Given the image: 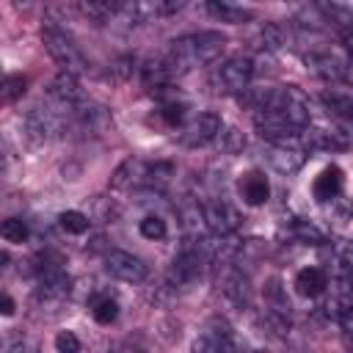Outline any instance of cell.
Here are the masks:
<instances>
[{
    "instance_id": "cell-12",
    "label": "cell",
    "mask_w": 353,
    "mask_h": 353,
    "mask_svg": "<svg viewBox=\"0 0 353 353\" xmlns=\"http://www.w3.org/2000/svg\"><path fill=\"white\" fill-rule=\"evenodd\" d=\"M303 61L317 77H323L328 83H345L347 80V63L331 52H309Z\"/></svg>"
},
{
    "instance_id": "cell-37",
    "label": "cell",
    "mask_w": 353,
    "mask_h": 353,
    "mask_svg": "<svg viewBox=\"0 0 353 353\" xmlns=\"http://www.w3.org/2000/svg\"><path fill=\"white\" fill-rule=\"evenodd\" d=\"M14 309H17V303H14V298L11 295H6V292H0V314H14Z\"/></svg>"
},
{
    "instance_id": "cell-25",
    "label": "cell",
    "mask_w": 353,
    "mask_h": 353,
    "mask_svg": "<svg viewBox=\"0 0 353 353\" xmlns=\"http://www.w3.org/2000/svg\"><path fill=\"white\" fill-rule=\"evenodd\" d=\"M265 306H268V312H273V314H284V317H290V301H287V292H284V287H281V279H268V284H265Z\"/></svg>"
},
{
    "instance_id": "cell-26",
    "label": "cell",
    "mask_w": 353,
    "mask_h": 353,
    "mask_svg": "<svg viewBox=\"0 0 353 353\" xmlns=\"http://www.w3.org/2000/svg\"><path fill=\"white\" fill-rule=\"evenodd\" d=\"M91 314L99 325H110L119 317V303L110 295H94L91 298Z\"/></svg>"
},
{
    "instance_id": "cell-24",
    "label": "cell",
    "mask_w": 353,
    "mask_h": 353,
    "mask_svg": "<svg viewBox=\"0 0 353 353\" xmlns=\"http://www.w3.org/2000/svg\"><path fill=\"white\" fill-rule=\"evenodd\" d=\"M141 171H143V163L135 160V157H127L110 176V188L121 190V188H132L135 182H141Z\"/></svg>"
},
{
    "instance_id": "cell-16",
    "label": "cell",
    "mask_w": 353,
    "mask_h": 353,
    "mask_svg": "<svg viewBox=\"0 0 353 353\" xmlns=\"http://www.w3.org/2000/svg\"><path fill=\"white\" fill-rule=\"evenodd\" d=\"M207 11L215 19L229 22V25H243V22L254 19V8L240 0H207Z\"/></svg>"
},
{
    "instance_id": "cell-4",
    "label": "cell",
    "mask_w": 353,
    "mask_h": 353,
    "mask_svg": "<svg viewBox=\"0 0 353 353\" xmlns=\"http://www.w3.org/2000/svg\"><path fill=\"white\" fill-rule=\"evenodd\" d=\"M201 215H204V226L218 237H229L243 223L237 207L226 199H212V201L201 204Z\"/></svg>"
},
{
    "instance_id": "cell-31",
    "label": "cell",
    "mask_w": 353,
    "mask_h": 353,
    "mask_svg": "<svg viewBox=\"0 0 353 353\" xmlns=\"http://www.w3.org/2000/svg\"><path fill=\"white\" fill-rule=\"evenodd\" d=\"M88 215H83V212H77V210H66V212H61L58 215V226L66 232V234H83V232H88Z\"/></svg>"
},
{
    "instance_id": "cell-29",
    "label": "cell",
    "mask_w": 353,
    "mask_h": 353,
    "mask_svg": "<svg viewBox=\"0 0 353 353\" xmlns=\"http://www.w3.org/2000/svg\"><path fill=\"white\" fill-rule=\"evenodd\" d=\"M179 218H182V229L193 237V240H199V232L204 229V215H201V204H196V201H190V204H185L182 210H179Z\"/></svg>"
},
{
    "instance_id": "cell-5",
    "label": "cell",
    "mask_w": 353,
    "mask_h": 353,
    "mask_svg": "<svg viewBox=\"0 0 353 353\" xmlns=\"http://www.w3.org/2000/svg\"><path fill=\"white\" fill-rule=\"evenodd\" d=\"M47 99H50V105H52L55 110H61V113H69L72 108H77L80 102H85V94H83L80 83H77V74H72V72H58V74L50 80V85H47Z\"/></svg>"
},
{
    "instance_id": "cell-14",
    "label": "cell",
    "mask_w": 353,
    "mask_h": 353,
    "mask_svg": "<svg viewBox=\"0 0 353 353\" xmlns=\"http://www.w3.org/2000/svg\"><path fill=\"white\" fill-rule=\"evenodd\" d=\"M80 11L94 22H110L116 17L130 19V0H80Z\"/></svg>"
},
{
    "instance_id": "cell-11",
    "label": "cell",
    "mask_w": 353,
    "mask_h": 353,
    "mask_svg": "<svg viewBox=\"0 0 353 353\" xmlns=\"http://www.w3.org/2000/svg\"><path fill=\"white\" fill-rule=\"evenodd\" d=\"M188 0H130V19L135 22H152L165 19L185 8Z\"/></svg>"
},
{
    "instance_id": "cell-15",
    "label": "cell",
    "mask_w": 353,
    "mask_h": 353,
    "mask_svg": "<svg viewBox=\"0 0 353 353\" xmlns=\"http://www.w3.org/2000/svg\"><path fill=\"white\" fill-rule=\"evenodd\" d=\"M223 295H226V301H229L232 306L248 309V306H251V298H254V287H251L248 273L232 270V273L223 279Z\"/></svg>"
},
{
    "instance_id": "cell-17",
    "label": "cell",
    "mask_w": 353,
    "mask_h": 353,
    "mask_svg": "<svg viewBox=\"0 0 353 353\" xmlns=\"http://www.w3.org/2000/svg\"><path fill=\"white\" fill-rule=\"evenodd\" d=\"M342 188H345V176H342V171L336 165L323 168L320 176L314 179V185H312L317 201H334V199H339Z\"/></svg>"
},
{
    "instance_id": "cell-3",
    "label": "cell",
    "mask_w": 353,
    "mask_h": 353,
    "mask_svg": "<svg viewBox=\"0 0 353 353\" xmlns=\"http://www.w3.org/2000/svg\"><path fill=\"white\" fill-rule=\"evenodd\" d=\"M204 265H207V256H204V248L201 243H188L182 245V251L174 256L171 262V270H168V279L174 287H188L193 284L201 273H204Z\"/></svg>"
},
{
    "instance_id": "cell-7",
    "label": "cell",
    "mask_w": 353,
    "mask_h": 353,
    "mask_svg": "<svg viewBox=\"0 0 353 353\" xmlns=\"http://www.w3.org/2000/svg\"><path fill=\"white\" fill-rule=\"evenodd\" d=\"M221 127H223V124H221V116L212 113V110H204V113H199L196 119H190V121L182 127L179 143H182V146H190V149L207 146V143L215 141V135L221 132Z\"/></svg>"
},
{
    "instance_id": "cell-28",
    "label": "cell",
    "mask_w": 353,
    "mask_h": 353,
    "mask_svg": "<svg viewBox=\"0 0 353 353\" xmlns=\"http://www.w3.org/2000/svg\"><path fill=\"white\" fill-rule=\"evenodd\" d=\"M323 102H325V108H328L334 116H339V119H345V121L353 116V99H350V94H345V91L331 88L328 94H323Z\"/></svg>"
},
{
    "instance_id": "cell-39",
    "label": "cell",
    "mask_w": 353,
    "mask_h": 353,
    "mask_svg": "<svg viewBox=\"0 0 353 353\" xmlns=\"http://www.w3.org/2000/svg\"><path fill=\"white\" fill-rule=\"evenodd\" d=\"M3 160H6V152H3V141H0V168H3Z\"/></svg>"
},
{
    "instance_id": "cell-6",
    "label": "cell",
    "mask_w": 353,
    "mask_h": 353,
    "mask_svg": "<svg viewBox=\"0 0 353 353\" xmlns=\"http://www.w3.org/2000/svg\"><path fill=\"white\" fill-rule=\"evenodd\" d=\"M298 141L306 152H342L350 143L345 127H331L328 130V127H309V124L301 130Z\"/></svg>"
},
{
    "instance_id": "cell-21",
    "label": "cell",
    "mask_w": 353,
    "mask_h": 353,
    "mask_svg": "<svg viewBox=\"0 0 353 353\" xmlns=\"http://www.w3.org/2000/svg\"><path fill=\"white\" fill-rule=\"evenodd\" d=\"M240 193H243L245 204L259 207V204H265V201L270 199V185H268V179H265L259 171H251V174L240 182Z\"/></svg>"
},
{
    "instance_id": "cell-9",
    "label": "cell",
    "mask_w": 353,
    "mask_h": 353,
    "mask_svg": "<svg viewBox=\"0 0 353 353\" xmlns=\"http://www.w3.org/2000/svg\"><path fill=\"white\" fill-rule=\"evenodd\" d=\"M105 268H108V273H110L113 279L127 281V284H141V281L146 279V273H149L146 262H143L141 256L130 254V251H108Z\"/></svg>"
},
{
    "instance_id": "cell-1",
    "label": "cell",
    "mask_w": 353,
    "mask_h": 353,
    "mask_svg": "<svg viewBox=\"0 0 353 353\" xmlns=\"http://www.w3.org/2000/svg\"><path fill=\"white\" fill-rule=\"evenodd\" d=\"M226 47L223 33L218 30H199V33H188L171 41L168 55L163 58L171 77H182L188 72H193L196 66H207L212 63Z\"/></svg>"
},
{
    "instance_id": "cell-22",
    "label": "cell",
    "mask_w": 353,
    "mask_h": 353,
    "mask_svg": "<svg viewBox=\"0 0 353 353\" xmlns=\"http://www.w3.org/2000/svg\"><path fill=\"white\" fill-rule=\"evenodd\" d=\"M171 176H174V163H168V160L143 163V171H141V185L160 190V188H165V185L171 182Z\"/></svg>"
},
{
    "instance_id": "cell-36",
    "label": "cell",
    "mask_w": 353,
    "mask_h": 353,
    "mask_svg": "<svg viewBox=\"0 0 353 353\" xmlns=\"http://www.w3.org/2000/svg\"><path fill=\"white\" fill-rule=\"evenodd\" d=\"M55 350H58V353H77V350H80L77 334H74V331H61V334L55 336Z\"/></svg>"
},
{
    "instance_id": "cell-33",
    "label": "cell",
    "mask_w": 353,
    "mask_h": 353,
    "mask_svg": "<svg viewBox=\"0 0 353 353\" xmlns=\"http://www.w3.org/2000/svg\"><path fill=\"white\" fill-rule=\"evenodd\" d=\"M215 141L221 143V152H226V154H237L245 146V138H243L240 130H223L221 127V132L215 135Z\"/></svg>"
},
{
    "instance_id": "cell-40",
    "label": "cell",
    "mask_w": 353,
    "mask_h": 353,
    "mask_svg": "<svg viewBox=\"0 0 353 353\" xmlns=\"http://www.w3.org/2000/svg\"><path fill=\"white\" fill-rule=\"evenodd\" d=\"M14 3H19V6H28V3H30V0H14Z\"/></svg>"
},
{
    "instance_id": "cell-35",
    "label": "cell",
    "mask_w": 353,
    "mask_h": 353,
    "mask_svg": "<svg viewBox=\"0 0 353 353\" xmlns=\"http://www.w3.org/2000/svg\"><path fill=\"white\" fill-rule=\"evenodd\" d=\"M185 110H188V105H185V102H176V99L163 102V108H160V113H163L165 124H171V127L185 124Z\"/></svg>"
},
{
    "instance_id": "cell-10",
    "label": "cell",
    "mask_w": 353,
    "mask_h": 353,
    "mask_svg": "<svg viewBox=\"0 0 353 353\" xmlns=\"http://www.w3.org/2000/svg\"><path fill=\"white\" fill-rule=\"evenodd\" d=\"M254 63L248 58H229L218 66V85L226 94H243L251 85Z\"/></svg>"
},
{
    "instance_id": "cell-20",
    "label": "cell",
    "mask_w": 353,
    "mask_h": 353,
    "mask_svg": "<svg viewBox=\"0 0 353 353\" xmlns=\"http://www.w3.org/2000/svg\"><path fill=\"white\" fill-rule=\"evenodd\" d=\"M284 234L295 243H306V245H320L325 243V232L314 223V221H303V218H295L290 221V226H284Z\"/></svg>"
},
{
    "instance_id": "cell-23",
    "label": "cell",
    "mask_w": 353,
    "mask_h": 353,
    "mask_svg": "<svg viewBox=\"0 0 353 353\" xmlns=\"http://www.w3.org/2000/svg\"><path fill=\"white\" fill-rule=\"evenodd\" d=\"M141 77H143V85H146L149 91L168 88V83L174 80L171 72H168V66H165V61H149V63H143Z\"/></svg>"
},
{
    "instance_id": "cell-8",
    "label": "cell",
    "mask_w": 353,
    "mask_h": 353,
    "mask_svg": "<svg viewBox=\"0 0 353 353\" xmlns=\"http://www.w3.org/2000/svg\"><path fill=\"white\" fill-rule=\"evenodd\" d=\"M268 160H270V165H273L279 174L290 176V174L301 171V165L306 163V149L301 146V141H298V138L273 141V143H270V149H268Z\"/></svg>"
},
{
    "instance_id": "cell-38",
    "label": "cell",
    "mask_w": 353,
    "mask_h": 353,
    "mask_svg": "<svg viewBox=\"0 0 353 353\" xmlns=\"http://www.w3.org/2000/svg\"><path fill=\"white\" fill-rule=\"evenodd\" d=\"M6 262H8V254H3V251H0V268H6Z\"/></svg>"
},
{
    "instance_id": "cell-19",
    "label": "cell",
    "mask_w": 353,
    "mask_h": 353,
    "mask_svg": "<svg viewBox=\"0 0 353 353\" xmlns=\"http://www.w3.org/2000/svg\"><path fill=\"white\" fill-rule=\"evenodd\" d=\"M325 287H328V276H325L323 268H303L295 276V290L303 298H317V295L325 292Z\"/></svg>"
},
{
    "instance_id": "cell-13",
    "label": "cell",
    "mask_w": 353,
    "mask_h": 353,
    "mask_svg": "<svg viewBox=\"0 0 353 353\" xmlns=\"http://www.w3.org/2000/svg\"><path fill=\"white\" fill-rule=\"evenodd\" d=\"M234 347H237V342L226 323H212L193 342V350H201V353H221V350H234Z\"/></svg>"
},
{
    "instance_id": "cell-30",
    "label": "cell",
    "mask_w": 353,
    "mask_h": 353,
    "mask_svg": "<svg viewBox=\"0 0 353 353\" xmlns=\"http://www.w3.org/2000/svg\"><path fill=\"white\" fill-rule=\"evenodd\" d=\"M25 94V77L22 74H6L0 77V105H8Z\"/></svg>"
},
{
    "instance_id": "cell-34",
    "label": "cell",
    "mask_w": 353,
    "mask_h": 353,
    "mask_svg": "<svg viewBox=\"0 0 353 353\" xmlns=\"http://www.w3.org/2000/svg\"><path fill=\"white\" fill-rule=\"evenodd\" d=\"M138 229H141V234H143L146 240H163L165 232H168V229H165V221H163L160 215H146Z\"/></svg>"
},
{
    "instance_id": "cell-2",
    "label": "cell",
    "mask_w": 353,
    "mask_h": 353,
    "mask_svg": "<svg viewBox=\"0 0 353 353\" xmlns=\"http://www.w3.org/2000/svg\"><path fill=\"white\" fill-rule=\"evenodd\" d=\"M41 41H44V50L50 52V58L61 66V72H72V74L88 72L85 55L80 52V47L74 44V39L63 28H58L55 22H47L41 28Z\"/></svg>"
},
{
    "instance_id": "cell-27",
    "label": "cell",
    "mask_w": 353,
    "mask_h": 353,
    "mask_svg": "<svg viewBox=\"0 0 353 353\" xmlns=\"http://www.w3.org/2000/svg\"><path fill=\"white\" fill-rule=\"evenodd\" d=\"M259 41L265 50H284L290 44V33L276 22H265L259 30Z\"/></svg>"
},
{
    "instance_id": "cell-18",
    "label": "cell",
    "mask_w": 353,
    "mask_h": 353,
    "mask_svg": "<svg viewBox=\"0 0 353 353\" xmlns=\"http://www.w3.org/2000/svg\"><path fill=\"white\" fill-rule=\"evenodd\" d=\"M312 3H314V8H317L334 28L342 30V36H345V41H347V30H350V22H353V14H350L347 3H345V0H312Z\"/></svg>"
},
{
    "instance_id": "cell-32",
    "label": "cell",
    "mask_w": 353,
    "mask_h": 353,
    "mask_svg": "<svg viewBox=\"0 0 353 353\" xmlns=\"http://www.w3.org/2000/svg\"><path fill=\"white\" fill-rule=\"evenodd\" d=\"M0 237H3L6 243H25V237H28L25 221H19V218H6V221H0Z\"/></svg>"
}]
</instances>
